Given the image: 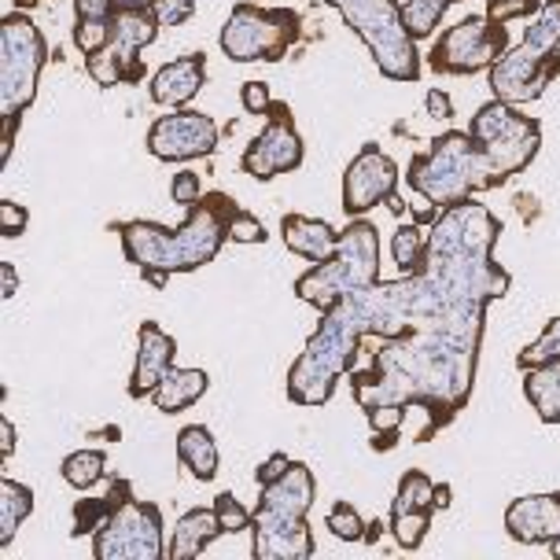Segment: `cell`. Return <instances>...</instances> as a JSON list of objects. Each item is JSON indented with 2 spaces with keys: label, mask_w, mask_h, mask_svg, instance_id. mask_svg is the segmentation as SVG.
Wrapping results in <instances>:
<instances>
[{
  "label": "cell",
  "mask_w": 560,
  "mask_h": 560,
  "mask_svg": "<svg viewBox=\"0 0 560 560\" xmlns=\"http://www.w3.org/2000/svg\"><path fill=\"white\" fill-rule=\"evenodd\" d=\"M498 222L479 199L443 207L428 233V266L420 273L350 292L322 314L317 332L288 369V398L295 406H325L339 376L354 369L365 339L406 336L420 322L465 310H487L509 292V273L494 262Z\"/></svg>",
  "instance_id": "cell-1"
},
{
  "label": "cell",
  "mask_w": 560,
  "mask_h": 560,
  "mask_svg": "<svg viewBox=\"0 0 560 560\" xmlns=\"http://www.w3.org/2000/svg\"><path fill=\"white\" fill-rule=\"evenodd\" d=\"M236 199L225 192H207L196 207H188L185 225L166 229L155 222H122L126 258L140 269L152 288H166L170 273H192V269L214 262L225 244L229 218L236 214Z\"/></svg>",
  "instance_id": "cell-2"
},
{
  "label": "cell",
  "mask_w": 560,
  "mask_h": 560,
  "mask_svg": "<svg viewBox=\"0 0 560 560\" xmlns=\"http://www.w3.org/2000/svg\"><path fill=\"white\" fill-rule=\"evenodd\" d=\"M406 185L417 196H424L428 207L443 210L462 203V199H472L476 192L502 188L505 177L490 166V159L479 152L468 129H446L443 137L432 140V148L424 155L409 159Z\"/></svg>",
  "instance_id": "cell-3"
},
{
  "label": "cell",
  "mask_w": 560,
  "mask_h": 560,
  "mask_svg": "<svg viewBox=\"0 0 560 560\" xmlns=\"http://www.w3.org/2000/svg\"><path fill=\"white\" fill-rule=\"evenodd\" d=\"M557 45H560V0H542L532 26L524 30V42L509 45V52L494 59L487 70V82L494 100L505 104H532L557 82Z\"/></svg>",
  "instance_id": "cell-4"
},
{
  "label": "cell",
  "mask_w": 560,
  "mask_h": 560,
  "mask_svg": "<svg viewBox=\"0 0 560 560\" xmlns=\"http://www.w3.org/2000/svg\"><path fill=\"white\" fill-rule=\"evenodd\" d=\"M380 280V233L369 218H350V225L339 233V247L328 262H317L295 280V295L303 303L332 310L339 299Z\"/></svg>",
  "instance_id": "cell-5"
},
{
  "label": "cell",
  "mask_w": 560,
  "mask_h": 560,
  "mask_svg": "<svg viewBox=\"0 0 560 560\" xmlns=\"http://www.w3.org/2000/svg\"><path fill=\"white\" fill-rule=\"evenodd\" d=\"M325 4H332L343 23L362 37L380 74L392 82H417L420 52L402 23V0H325Z\"/></svg>",
  "instance_id": "cell-6"
},
{
  "label": "cell",
  "mask_w": 560,
  "mask_h": 560,
  "mask_svg": "<svg viewBox=\"0 0 560 560\" xmlns=\"http://www.w3.org/2000/svg\"><path fill=\"white\" fill-rule=\"evenodd\" d=\"M48 63V42L26 12H12L0 23V115L23 118L34 104L37 82Z\"/></svg>",
  "instance_id": "cell-7"
},
{
  "label": "cell",
  "mask_w": 560,
  "mask_h": 560,
  "mask_svg": "<svg viewBox=\"0 0 560 560\" xmlns=\"http://www.w3.org/2000/svg\"><path fill=\"white\" fill-rule=\"evenodd\" d=\"M468 137L479 144V152L490 159V166L505 177L524 174L535 163L538 148H542V126L538 118H527L516 104L505 100H487L483 107L468 122Z\"/></svg>",
  "instance_id": "cell-8"
},
{
  "label": "cell",
  "mask_w": 560,
  "mask_h": 560,
  "mask_svg": "<svg viewBox=\"0 0 560 560\" xmlns=\"http://www.w3.org/2000/svg\"><path fill=\"white\" fill-rule=\"evenodd\" d=\"M299 15L292 8L236 4L222 26V52L233 63H280L299 42Z\"/></svg>",
  "instance_id": "cell-9"
},
{
  "label": "cell",
  "mask_w": 560,
  "mask_h": 560,
  "mask_svg": "<svg viewBox=\"0 0 560 560\" xmlns=\"http://www.w3.org/2000/svg\"><path fill=\"white\" fill-rule=\"evenodd\" d=\"M96 560H163V513L152 502L126 498L107 513L104 524L93 532Z\"/></svg>",
  "instance_id": "cell-10"
},
{
  "label": "cell",
  "mask_w": 560,
  "mask_h": 560,
  "mask_svg": "<svg viewBox=\"0 0 560 560\" xmlns=\"http://www.w3.org/2000/svg\"><path fill=\"white\" fill-rule=\"evenodd\" d=\"M112 23H115L112 45H107L104 52L85 59L89 78H93L100 89H112L118 82H140V78H144L140 52H144L159 37V30H163L152 8H118Z\"/></svg>",
  "instance_id": "cell-11"
},
{
  "label": "cell",
  "mask_w": 560,
  "mask_h": 560,
  "mask_svg": "<svg viewBox=\"0 0 560 560\" xmlns=\"http://www.w3.org/2000/svg\"><path fill=\"white\" fill-rule=\"evenodd\" d=\"M502 52H509V30L490 23L487 15H468L457 26L443 30V37L428 52V67L435 74L468 78L479 74V70H490Z\"/></svg>",
  "instance_id": "cell-12"
},
{
  "label": "cell",
  "mask_w": 560,
  "mask_h": 560,
  "mask_svg": "<svg viewBox=\"0 0 560 560\" xmlns=\"http://www.w3.org/2000/svg\"><path fill=\"white\" fill-rule=\"evenodd\" d=\"M269 122L266 129L258 133L252 144L244 148L240 155V170L255 182H273L280 174H292V170L303 166V137L295 129V118H292V107L284 100H273L269 104Z\"/></svg>",
  "instance_id": "cell-13"
},
{
  "label": "cell",
  "mask_w": 560,
  "mask_h": 560,
  "mask_svg": "<svg viewBox=\"0 0 560 560\" xmlns=\"http://www.w3.org/2000/svg\"><path fill=\"white\" fill-rule=\"evenodd\" d=\"M218 137L222 133H218V126L210 115L177 107V112L155 118L144 144L159 163H188V159H203L214 152Z\"/></svg>",
  "instance_id": "cell-14"
},
{
  "label": "cell",
  "mask_w": 560,
  "mask_h": 560,
  "mask_svg": "<svg viewBox=\"0 0 560 560\" xmlns=\"http://www.w3.org/2000/svg\"><path fill=\"white\" fill-rule=\"evenodd\" d=\"M398 166L380 144H365L350 159L343 174V210L347 218H365L369 210L395 199L398 192Z\"/></svg>",
  "instance_id": "cell-15"
},
{
  "label": "cell",
  "mask_w": 560,
  "mask_h": 560,
  "mask_svg": "<svg viewBox=\"0 0 560 560\" xmlns=\"http://www.w3.org/2000/svg\"><path fill=\"white\" fill-rule=\"evenodd\" d=\"M435 513V483L424 472H406L398 479L392 516H387V532L395 535V542L402 549H417L424 542L428 527H432Z\"/></svg>",
  "instance_id": "cell-16"
},
{
  "label": "cell",
  "mask_w": 560,
  "mask_h": 560,
  "mask_svg": "<svg viewBox=\"0 0 560 560\" xmlns=\"http://www.w3.org/2000/svg\"><path fill=\"white\" fill-rule=\"evenodd\" d=\"M252 553L255 560H306L314 557V535L306 516H280L269 509H252Z\"/></svg>",
  "instance_id": "cell-17"
},
{
  "label": "cell",
  "mask_w": 560,
  "mask_h": 560,
  "mask_svg": "<svg viewBox=\"0 0 560 560\" xmlns=\"http://www.w3.org/2000/svg\"><path fill=\"white\" fill-rule=\"evenodd\" d=\"M505 532L524 546H553L560 538V490L516 498L505 509Z\"/></svg>",
  "instance_id": "cell-18"
},
{
  "label": "cell",
  "mask_w": 560,
  "mask_h": 560,
  "mask_svg": "<svg viewBox=\"0 0 560 560\" xmlns=\"http://www.w3.org/2000/svg\"><path fill=\"white\" fill-rule=\"evenodd\" d=\"M177 339L163 332L155 322L140 325V347H137V365L129 376V398H152V392L163 384V376L174 369Z\"/></svg>",
  "instance_id": "cell-19"
},
{
  "label": "cell",
  "mask_w": 560,
  "mask_h": 560,
  "mask_svg": "<svg viewBox=\"0 0 560 560\" xmlns=\"http://www.w3.org/2000/svg\"><path fill=\"white\" fill-rule=\"evenodd\" d=\"M207 85V56L203 52H192V56H182V59H170L152 74L148 82V96L152 104L159 107H185L192 104L199 96V89Z\"/></svg>",
  "instance_id": "cell-20"
},
{
  "label": "cell",
  "mask_w": 560,
  "mask_h": 560,
  "mask_svg": "<svg viewBox=\"0 0 560 560\" xmlns=\"http://www.w3.org/2000/svg\"><path fill=\"white\" fill-rule=\"evenodd\" d=\"M280 236H284L288 252L306 258V262H328L339 247V233L322 218H306V214H284L280 222Z\"/></svg>",
  "instance_id": "cell-21"
},
{
  "label": "cell",
  "mask_w": 560,
  "mask_h": 560,
  "mask_svg": "<svg viewBox=\"0 0 560 560\" xmlns=\"http://www.w3.org/2000/svg\"><path fill=\"white\" fill-rule=\"evenodd\" d=\"M262 498L258 505L269 509V513H280V516H306L310 505H314V494H317V483H314V472L303 465V462H292L284 476L269 487H258Z\"/></svg>",
  "instance_id": "cell-22"
},
{
  "label": "cell",
  "mask_w": 560,
  "mask_h": 560,
  "mask_svg": "<svg viewBox=\"0 0 560 560\" xmlns=\"http://www.w3.org/2000/svg\"><path fill=\"white\" fill-rule=\"evenodd\" d=\"M222 520H218L214 505L210 509H188V513L177 520V527L170 532V542H166V557L170 560H196L203 549L222 538Z\"/></svg>",
  "instance_id": "cell-23"
},
{
  "label": "cell",
  "mask_w": 560,
  "mask_h": 560,
  "mask_svg": "<svg viewBox=\"0 0 560 560\" xmlns=\"http://www.w3.org/2000/svg\"><path fill=\"white\" fill-rule=\"evenodd\" d=\"M210 387V376L207 369H170V373L163 376V384L152 392V402L159 413H182V409L196 406L199 398L207 395Z\"/></svg>",
  "instance_id": "cell-24"
},
{
  "label": "cell",
  "mask_w": 560,
  "mask_h": 560,
  "mask_svg": "<svg viewBox=\"0 0 560 560\" xmlns=\"http://www.w3.org/2000/svg\"><path fill=\"white\" fill-rule=\"evenodd\" d=\"M177 462L192 472L199 483H210L218 476V443L203 424H188L177 432Z\"/></svg>",
  "instance_id": "cell-25"
},
{
  "label": "cell",
  "mask_w": 560,
  "mask_h": 560,
  "mask_svg": "<svg viewBox=\"0 0 560 560\" xmlns=\"http://www.w3.org/2000/svg\"><path fill=\"white\" fill-rule=\"evenodd\" d=\"M524 395L535 406L542 424H557L560 420V362L527 369L524 373Z\"/></svg>",
  "instance_id": "cell-26"
},
{
  "label": "cell",
  "mask_w": 560,
  "mask_h": 560,
  "mask_svg": "<svg viewBox=\"0 0 560 560\" xmlns=\"http://www.w3.org/2000/svg\"><path fill=\"white\" fill-rule=\"evenodd\" d=\"M34 513V490L15 483V479H0V549L12 546L19 524Z\"/></svg>",
  "instance_id": "cell-27"
},
{
  "label": "cell",
  "mask_w": 560,
  "mask_h": 560,
  "mask_svg": "<svg viewBox=\"0 0 560 560\" xmlns=\"http://www.w3.org/2000/svg\"><path fill=\"white\" fill-rule=\"evenodd\" d=\"M129 498V483L126 479H115L112 483V490H107L104 498H96V502H78L74 505V538H82V535H89V532H96L100 524L107 520V513L118 505V502H126Z\"/></svg>",
  "instance_id": "cell-28"
},
{
  "label": "cell",
  "mask_w": 560,
  "mask_h": 560,
  "mask_svg": "<svg viewBox=\"0 0 560 560\" xmlns=\"http://www.w3.org/2000/svg\"><path fill=\"white\" fill-rule=\"evenodd\" d=\"M457 0H402V23L409 30V37L420 42V37H432L443 15L454 8Z\"/></svg>",
  "instance_id": "cell-29"
},
{
  "label": "cell",
  "mask_w": 560,
  "mask_h": 560,
  "mask_svg": "<svg viewBox=\"0 0 560 560\" xmlns=\"http://www.w3.org/2000/svg\"><path fill=\"white\" fill-rule=\"evenodd\" d=\"M104 468H107V454L104 450H74V454L63 457L59 472L74 490H89L104 479Z\"/></svg>",
  "instance_id": "cell-30"
},
{
  "label": "cell",
  "mask_w": 560,
  "mask_h": 560,
  "mask_svg": "<svg viewBox=\"0 0 560 560\" xmlns=\"http://www.w3.org/2000/svg\"><path fill=\"white\" fill-rule=\"evenodd\" d=\"M392 255H395V266L402 273H420L428 266V236L420 233V225H398L395 236H392Z\"/></svg>",
  "instance_id": "cell-31"
},
{
  "label": "cell",
  "mask_w": 560,
  "mask_h": 560,
  "mask_svg": "<svg viewBox=\"0 0 560 560\" xmlns=\"http://www.w3.org/2000/svg\"><path fill=\"white\" fill-rule=\"evenodd\" d=\"M549 362H560V317H553V322L542 328V336H538L535 343H527L516 358V365L524 369V373L527 369L549 365Z\"/></svg>",
  "instance_id": "cell-32"
},
{
  "label": "cell",
  "mask_w": 560,
  "mask_h": 560,
  "mask_svg": "<svg viewBox=\"0 0 560 560\" xmlns=\"http://www.w3.org/2000/svg\"><path fill=\"white\" fill-rule=\"evenodd\" d=\"M112 34H115V23L112 19H78L74 23V45L82 48V56H96L112 45Z\"/></svg>",
  "instance_id": "cell-33"
},
{
  "label": "cell",
  "mask_w": 560,
  "mask_h": 560,
  "mask_svg": "<svg viewBox=\"0 0 560 560\" xmlns=\"http://www.w3.org/2000/svg\"><path fill=\"white\" fill-rule=\"evenodd\" d=\"M328 532H332L336 538H343V542H362L365 520L350 502H336L332 509H328Z\"/></svg>",
  "instance_id": "cell-34"
},
{
  "label": "cell",
  "mask_w": 560,
  "mask_h": 560,
  "mask_svg": "<svg viewBox=\"0 0 560 560\" xmlns=\"http://www.w3.org/2000/svg\"><path fill=\"white\" fill-rule=\"evenodd\" d=\"M214 513L222 520V532L236 535V532H252V509H244L236 502V494H218L214 498Z\"/></svg>",
  "instance_id": "cell-35"
},
{
  "label": "cell",
  "mask_w": 560,
  "mask_h": 560,
  "mask_svg": "<svg viewBox=\"0 0 560 560\" xmlns=\"http://www.w3.org/2000/svg\"><path fill=\"white\" fill-rule=\"evenodd\" d=\"M542 0H487V19L498 26L513 23V19H535Z\"/></svg>",
  "instance_id": "cell-36"
},
{
  "label": "cell",
  "mask_w": 560,
  "mask_h": 560,
  "mask_svg": "<svg viewBox=\"0 0 560 560\" xmlns=\"http://www.w3.org/2000/svg\"><path fill=\"white\" fill-rule=\"evenodd\" d=\"M225 236L233 240V244H262L266 240V225L258 222V218L252 214V210L240 207L233 218H229V229Z\"/></svg>",
  "instance_id": "cell-37"
},
{
  "label": "cell",
  "mask_w": 560,
  "mask_h": 560,
  "mask_svg": "<svg viewBox=\"0 0 560 560\" xmlns=\"http://www.w3.org/2000/svg\"><path fill=\"white\" fill-rule=\"evenodd\" d=\"M170 196L182 207H196L199 199H203V182H199V174H192V170H182V174L170 182Z\"/></svg>",
  "instance_id": "cell-38"
},
{
  "label": "cell",
  "mask_w": 560,
  "mask_h": 560,
  "mask_svg": "<svg viewBox=\"0 0 560 560\" xmlns=\"http://www.w3.org/2000/svg\"><path fill=\"white\" fill-rule=\"evenodd\" d=\"M26 225H30L26 207H19L15 199H4V203H0V236H4V240H19V236L26 233Z\"/></svg>",
  "instance_id": "cell-39"
},
{
  "label": "cell",
  "mask_w": 560,
  "mask_h": 560,
  "mask_svg": "<svg viewBox=\"0 0 560 560\" xmlns=\"http://www.w3.org/2000/svg\"><path fill=\"white\" fill-rule=\"evenodd\" d=\"M152 12L159 15V23H163V26H182V23L192 19L196 0H155Z\"/></svg>",
  "instance_id": "cell-40"
},
{
  "label": "cell",
  "mask_w": 560,
  "mask_h": 560,
  "mask_svg": "<svg viewBox=\"0 0 560 560\" xmlns=\"http://www.w3.org/2000/svg\"><path fill=\"white\" fill-rule=\"evenodd\" d=\"M240 104H244L247 115H266L269 104H273V96H269V85L266 82H247L240 89Z\"/></svg>",
  "instance_id": "cell-41"
},
{
  "label": "cell",
  "mask_w": 560,
  "mask_h": 560,
  "mask_svg": "<svg viewBox=\"0 0 560 560\" xmlns=\"http://www.w3.org/2000/svg\"><path fill=\"white\" fill-rule=\"evenodd\" d=\"M288 468H292V457H288V454H269L266 462L258 465V472H255V483H258V487H269V483H277V479L284 476Z\"/></svg>",
  "instance_id": "cell-42"
},
{
  "label": "cell",
  "mask_w": 560,
  "mask_h": 560,
  "mask_svg": "<svg viewBox=\"0 0 560 560\" xmlns=\"http://www.w3.org/2000/svg\"><path fill=\"white\" fill-rule=\"evenodd\" d=\"M424 107H428V118H435V122H450V118H454V100H450L443 89H428Z\"/></svg>",
  "instance_id": "cell-43"
},
{
  "label": "cell",
  "mask_w": 560,
  "mask_h": 560,
  "mask_svg": "<svg viewBox=\"0 0 560 560\" xmlns=\"http://www.w3.org/2000/svg\"><path fill=\"white\" fill-rule=\"evenodd\" d=\"M78 19H115L118 0H74Z\"/></svg>",
  "instance_id": "cell-44"
},
{
  "label": "cell",
  "mask_w": 560,
  "mask_h": 560,
  "mask_svg": "<svg viewBox=\"0 0 560 560\" xmlns=\"http://www.w3.org/2000/svg\"><path fill=\"white\" fill-rule=\"evenodd\" d=\"M15 133H19V118H4V152H0V163H8V159H12Z\"/></svg>",
  "instance_id": "cell-45"
},
{
  "label": "cell",
  "mask_w": 560,
  "mask_h": 560,
  "mask_svg": "<svg viewBox=\"0 0 560 560\" xmlns=\"http://www.w3.org/2000/svg\"><path fill=\"white\" fill-rule=\"evenodd\" d=\"M0 280H4V299H12L19 292V273H15V266L12 262H0Z\"/></svg>",
  "instance_id": "cell-46"
},
{
  "label": "cell",
  "mask_w": 560,
  "mask_h": 560,
  "mask_svg": "<svg viewBox=\"0 0 560 560\" xmlns=\"http://www.w3.org/2000/svg\"><path fill=\"white\" fill-rule=\"evenodd\" d=\"M0 432H4V462L15 454V424L12 417H0Z\"/></svg>",
  "instance_id": "cell-47"
},
{
  "label": "cell",
  "mask_w": 560,
  "mask_h": 560,
  "mask_svg": "<svg viewBox=\"0 0 560 560\" xmlns=\"http://www.w3.org/2000/svg\"><path fill=\"white\" fill-rule=\"evenodd\" d=\"M450 494H454L450 483H435V509H450Z\"/></svg>",
  "instance_id": "cell-48"
},
{
  "label": "cell",
  "mask_w": 560,
  "mask_h": 560,
  "mask_svg": "<svg viewBox=\"0 0 560 560\" xmlns=\"http://www.w3.org/2000/svg\"><path fill=\"white\" fill-rule=\"evenodd\" d=\"M380 532H384V520H376V524H365V538H362V542H376Z\"/></svg>",
  "instance_id": "cell-49"
},
{
  "label": "cell",
  "mask_w": 560,
  "mask_h": 560,
  "mask_svg": "<svg viewBox=\"0 0 560 560\" xmlns=\"http://www.w3.org/2000/svg\"><path fill=\"white\" fill-rule=\"evenodd\" d=\"M155 0H118V8H152Z\"/></svg>",
  "instance_id": "cell-50"
},
{
  "label": "cell",
  "mask_w": 560,
  "mask_h": 560,
  "mask_svg": "<svg viewBox=\"0 0 560 560\" xmlns=\"http://www.w3.org/2000/svg\"><path fill=\"white\" fill-rule=\"evenodd\" d=\"M37 4H42V0H15L19 12H26V8H37Z\"/></svg>",
  "instance_id": "cell-51"
},
{
  "label": "cell",
  "mask_w": 560,
  "mask_h": 560,
  "mask_svg": "<svg viewBox=\"0 0 560 560\" xmlns=\"http://www.w3.org/2000/svg\"><path fill=\"white\" fill-rule=\"evenodd\" d=\"M553 59H557V78H560V45H557V52H553Z\"/></svg>",
  "instance_id": "cell-52"
},
{
  "label": "cell",
  "mask_w": 560,
  "mask_h": 560,
  "mask_svg": "<svg viewBox=\"0 0 560 560\" xmlns=\"http://www.w3.org/2000/svg\"><path fill=\"white\" fill-rule=\"evenodd\" d=\"M549 549H553V557H560V538H557V542H553V546H549Z\"/></svg>",
  "instance_id": "cell-53"
}]
</instances>
